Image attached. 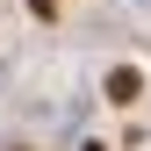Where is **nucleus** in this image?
Instances as JSON below:
<instances>
[{"label":"nucleus","instance_id":"nucleus-1","mask_svg":"<svg viewBox=\"0 0 151 151\" xmlns=\"http://www.w3.org/2000/svg\"><path fill=\"white\" fill-rule=\"evenodd\" d=\"M137 93H144V72H129V65L108 72V101H137Z\"/></svg>","mask_w":151,"mask_h":151}]
</instances>
